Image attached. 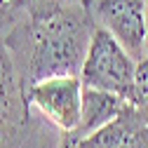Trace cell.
<instances>
[{"instance_id":"obj_1","label":"cell","mask_w":148,"mask_h":148,"mask_svg":"<svg viewBox=\"0 0 148 148\" xmlns=\"http://www.w3.org/2000/svg\"><path fill=\"white\" fill-rule=\"evenodd\" d=\"M94 16L87 0L24 12L5 33V40L31 87L52 75H78L94 35Z\"/></svg>"},{"instance_id":"obj_2","label":"cell","mask_w":148,"mask_h":148,"mask_svg":"<svg viewBox=\"0 0 148 148\" xmlns=\"http://www.w3.org/2000/svg\"><path fill=\"white\" fill-rule=\"evenodd\" d=\"M134 73L136 59L106 28L97 26L80 71L82 87L103 89L129 101L134 92Z\"/></svg>"},{"instance_id":"obj_3","label":"cell","mask_w":148,"mask_h":148,"mask_svg":"<svg viewBox=\"0 0 148 148\" xmlns=\"http://www.w3.org/2000/svg\"><path fill=\"white\" fill-rule=\"evenodd\" d=\"M82 80L78 75H52L28 87L31 108L52 122L61 134L75 132L82 118Z\"/></svg>"},{"instance_id":"obj_4","label":"cell","mask_w":148,"mask_h":148,"mask_svg":"<svg viewBox=\"0 0 148 148\" xmlns=\"http://www.w3.org/2000/svg\"><path fill=\"white\" fill-rule=\"evenodd\" d=\"M28 113V85L5 40V33L0 31V146H7L21 134Z\"/></svg>"},{"instance_id":"obj_5","label":"cell","mask_w":148,"mask_h":148,"mask_svg":"<svg viewBox=\"0 0 148 148\" xmlns=\"http://www.w3.org/2000/svg\"><path fill=\"white\" fill-rule=\"evenodd\" d=\"M94 24L139 61L146 54V0H87Z\"/></svg>"},{"instance_id":"obj_6","label":"cell","mask_w":148,"mask_h":148,"mask_svg":"<svg viewBox=\"0 0 148 148\" xmlns=\"http://www.w3.org/2000/svg\"><path fill=\"white\" fill-rule=\"evenodd\" d=\"M129 101L118 97V94H110V92H103V89H92V87H85L82 89V118H80V125L75 132H66L61 136V143L59 148H66V146H73L75 141H80L82 136L97 132L99 127L108 125L113 118H118L125 106Z\"/></svg>"},{"instance_id":"obj_7","label":"cell","mask_w":148,"mask_h":148,"mask_svg":"<svg viewBox=\"0 0 148 148\" xmlns=\"http://www.w3.org/2000/svg\"><path fill=\"white\" fill-rule=\"evenodd\" d=\"M141 118L148 122V57L136 61V73H134V92H132V99H129Z\"/></svg>"},{"instance_id":"obj_8","label":"cell","mask_w":148,"mask_h":148,"mask_svg":"<svg viewBox=\"0 0 148 148\" xmlns=\"http://www.w3.org/2000/svg\"><path fill=\"white\" fill-rule=\"evenodd\" d=\"M28 0H0V31L7 33L12 24L26 12Z\"/></svg>"},{"instance_id":"obj_9","label":"cell","mask_w":148,"mask_h":148,"mask_svg":"<svg viewBox=\"0 0 148 148\" xmlns=\"http://www.w3.org/2000/svg\"><path fill=\"white\" fill-rule=\"evenodd\" d=\"M68 3H80V0H28L26 12H40V10H49L57 5H68Z\"/></svg>"},{"instance_id":"obj_10","label":"cell","mask_w":148,"mask_h":148,"mask_svg":"<svg viewBox=\"0 0 148 148\" xmlns=\"http://www.w3.org/2000/svg\"><path fill=\"white\" fill-rule=\"evenodd\" d=\"M146 54H148V0H146Z\"/></svg>"}]
</instances>
